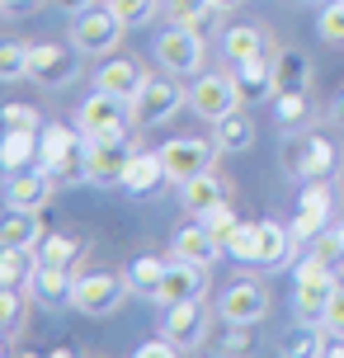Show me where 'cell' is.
Segmentation results:
<instances>
[{"instance_id":"4fadbf2b","label":"cell","mask_w":344,"mask_h":358,"mask_svg":"<svg viewBox=\"0 0 344 358\" xmlns=\"http://www.w3.org/2000/svg\"><path fill=\"white\" fill-rule=\"evenodd\" d=\"M80 71V52L71 48H57V43H34V57H29V80L48 90L71 85V76Z\"/></svg>"},{"instance_id":"d6a6232c","label":"cell","mask_w":344,"mask_h":358,"mask_svg":"<svg viewBox=\"0 0 344 358\" xmlns=\"http://www.w3.org/2000/svg\"><path fill=\"white\" fill-rule=\"evenodd\" d=\"M227 255L236 264H259V222H236L227 236Z\"/></svg>"},{"instance_id":"bcb514c9","label":"cell","mask_w":344,"mask_h":358,"mask_svg":"<svg viewBox=\"0 0 344 358\" xmlns=\"http://www.w3.org/2000/svg\"><path fill=\"white\" fill-rule=\"evenodd\" d=\"M245 330H250V325H231V335L222 340V349H227V354H245V349H250V344H245Z\"/></svg>"},{"instance_id":"44dd1931","label":"cell","mask_w":344,"mask_h":358,"mask_svg":"<svg viewBox=\"0 0 344 358\" xmlns=\"http://www.w3.org/2000/svg\"><path fill=\"white\" fill-rule=\"evenodd\" d=\"M38 151H43V127H10L5 142H0V165H5V175L29 170V161H38Z\"/></svg>"},{"instance_id":"8fae6325","label":"cell","mask_w":344,"mask_h":358,"mask_svg":"<svg viewBox=\"0 0 344 358\" xmlns=\"http://www.w3.org/2000/svg\"><path fill=\"white\" fill-rule=\"evenodd\" d=\"M208 292V264H194V259H180L170 255L165 259V278H161V306H180V302H199Z\"/></svg>"},{"instance_id":"cb8c5ba5","label":"cell","mask_w":344,"mask_h":358,"mask_svg":"<svg viewBox=\"0 0 344 358\" xmlns=\"http://www.w3.org/2000/svg\"><path fill=\"white\" fill-rule=\"evenodd\" d=\"M222 198H227V194H222V179L213 175V170H208V175H194L189 184H180V203H184V213H189V217H208Z\"/></svg>"},{"instance_id":"ffe728a7","label":"cell","mask_w":344,"mask_h":358,"mask_svg":"<svg viewBox=\"0 0 344 358\" xmlns=\"http://www.w3.org/2000/svg\"><path fill=\"white\" fill-rule=\"evenodd\" d=\"M326 217H330V189H326V184H311L307 194H302L297 217L288 222L292 236H297V245H302V241H316V236L326 231Z\"/></svg>"},{"instance_id":"1f68e13d","label":"cell","mask_w":344,"mask_h":358,"mask_svg":"<svg viewBox=\"0 0 344 358\" xmlns=\"http://www.w3.org/2000/svg\"><path fill=\"white\" fill-rule=\"evenodd\" d=\"M273 76H278V90H307V80H311V62H307L302 52L283 48V52L273 57Z\"/></svg>"},{"instance_id":"60d3db41","label":"cell","mask_w":344,"mask_h":358,"mask_svg":"<svg viewBox=\"0 0 344 358\" xmlns=\"http://www.w3.org/2000/svg\"><path fill=\"white\" fill-rule=\"evenodd\" d=\"M104 5L123 19L127 29H137V24H146V19L156 15V0H104Z\"/></svg>"},{"instance_id":"c3c4849f","label":"cell","mask_w":344,"mask_h":358,"mask_svg":"<svg viewBox=\"0 0 344 358\" xmlns=\"http://www.w3.org/2000/svg\"><path fill=\"white\" fill-rule=\"evenodd\" d=\"M52 10H66V15H80V10H90L94 0H48Z\"/></svg>"},{"instance_id":"d4e9b609","label":"cell","mask_w":344,"mask_h":358,"mask_svg":"<svg viewBox=\"0 0 344 358\" xmlns=\"http://www.w3.org/2000/svg\"><path fill=\"white\" fill-rule=\"evenodd\" d=\"M165 179V161H161V151H132V165H127V175H123V189L127 194H156V184Z\"/></svg>"},{"instance_id":"5b68a950","label":"cell","mask_w":344,"mask_h":358,"mask_svg":"<svg viewBox=\"0 0 344 358\" xmlns=\"http://www.w3.org/2000/svg\"><path fill=\"white\" fill-rule=\"evenodd\" d=\"M127 108L132 104H123L118 94H104V90H94L85 104L76 108V127L90 137V142H123L127 137Z\"/></svg>"},{"instance_id":"7c38bea8","label":"cell","mask_w":344,"mask_h":358,"mask_svg":"<svg viewBox=\"0 0 344 358\" xmlns=\"http://www.w3.org/2000/svg\"><path fill=\"white\" fill-rule=\"evenodd\" d=\"M217 316L227 325H255V321H264V316H269V292H264V283H255V278L231 283L217 297Z\"/></svg>"},{"instance_id":"277c9868","label":"cell","mask_w":344,"mask_h":358,"mask_svg":"<svg viewBox=\"0 0 344 358\" xmlns=\"http://www.w3.org/2000/svg\"><path fill=\"white\" fill-rule=\"evenodd\" d=\"M156 62H161L170 76H189L203 71V62H208V48H203V34L199 29H184V24H170L161 38H156Z\"/></svg>"},{"instance_id":"6da1fadb","label":"cell","mask_w":344,"mask_h":358,"mask_svg":"<svg viewBox=\"0 0 344 358\" xmlns=\"http://www.w3.org/2000/svg\"><path fill=\"white\" fill-rule=\"evenodd\" d=\"M90 137L80 127L66 123H48L43 127V151H38V165L57 179V184H80L90 179Z\"/></svg>"},{"instance_id":"7dc6e473","label":"cell","mask_w":344,"mask_h":358,"mask_svg":"<svg viewBox=\"0 0 344 358\" xmlns=\"http://www.w3.org/2000/svg\"><path fill=\"white\" fill-rule=\"evenodd\" d=\"M29 10H38V0H0V15H10V19L29 15Z\"/></svg>"},{"instance_id":"9c48e42d","label":"cell","mask_w":344,"mask_h":358,"mask_svg":"<svg viewBox=\"0 0 344 358\" xmlns=\"http://www.w3.org/2000/svg\"><path fill=\"white\" fill-rule=\"evenodd\" d=\"M245 104L241 99V85H236V76H199L194 85H189V108L199 113V118H208V123H217V118H227V113H236V108Z\"/></svg>"},{"instance_id":"ac0fdd59","label":"cell","mask_w":344,"mask_h":358,"mask_svg":"<svg viewBox=\"0 0 344 358\" xmlns=\"http://www.w3.org/2000/svg\"><path fill=\"white\" fill-rule=\"evenodd\" d=\"M222 250H227V245H222V236H213L203 222H189V227H180V231H175V241H170V255L194 259V264H208V268L222 259Z\"/></svg>"},{"instance_id":"f5cc1de1","label":"cell","mask_w":344,"mask_h":358,"mask_svg":"<svg viewBox=\"0 0 344 358\" xmlns=\"http://www.w3.org/2000/svg\"><path fill=\"white\" fill-rule=\"evenodd\" d=\"M340 231H344V227H340Z\"/></svg>"},{"instance_id":"b9f144b4","label":"cell","mask_w":344,"mask_h":358,"mask_svg":"<svg viewBox=\"0 0 344 358\" xmlns=\"http://www.w3.org/2000/svg\"><path fill=\"white\" fill-rule=\"evenodd\" d=\"M199 222H203V227H208L213 236H222V245H227V236H231V227H236V213L227 208V198H222L217 208H213L208 217H199Z\"/></svg>"},{"instance_id":"30bf717a","label":"cell","mask_w":344,"mask_h":358,"mask_svg":"<svg viewBox=\"0 0 344 358\" xmlns=\"http://www.w3.org/2000/svg\"><path fill=\"white\" fill-rule=\"evenodd\" d=\"M127 292L132 287L118 273H85V278H76V311H85V316H113Z\"/></svg>"},{"instance_id":"d6986e66","label":"cell","mask_w":344,"mask_h":358,"mask_svg":"<svg viewBox=\"0 0 344 358\" xmlns=\"http://www.w3.org/2000/svg\"><path fill=\"white\" fill-rule=\"evenodd\" d=\"M29 292H34L38 306H48V311H62V306H76V278L66 273V268L57 264H38L34 283H29Z\"/></svg>"},{"instance_id":"7402d4cb","label":"cell","mask_w":344,"mask_h":358,"mask_svg":"<svg viewBox=\"0 0 344 358\" xmlns=\"http://www.w3.org/2000/svg\"><path fill=\"white\" fill-rule=\"evenodd\" d=\"M236 85H241V99L255 104V99H273L278 94V76H273V62H264V52L250 57L236 66Z\"/></svg>"},{"instance_id":"e575fe53","label":"cell","mask_w":344,"mask_h":358,"mask_svg":"<svg viewBox=\"0 0 344 358\" xmlns=\"http://www.w3.org/2000/svg\"><path fill=\"white\" fill-rule=\"evenodd\" d=\"M29 57H34V48L29 43H0V80H24L29 76Z\"/></svg>"},{"instance_id":"7bdbcfd3","label":"cell","mask_w":344,"mask_h":358,"mask_svg":"<svg viewBox=\"0 0 344 358\" xmlns=\"http://www.w3.org/2000/svg\"><path fill=\"white\" fill-rule=\"evenodd\" d=\"M175 354H184V349L170 340V335H161V340H146L142 349H137V358H175Z\"/></svg>"},{"instance_id":"f546056e","label":"cell","mask_w":344,"mask_h":358,"mask_svg":"<svg viewBox=\"0 0 344 358\" xmlns=\"http://www.w3.org/2000/svg\"><path fill=\"white\" fill-rule=\"evenodd\" d=\"M217 15L222 10L213 0H165V19L170 24H184V29H199V34H208Z\"/></svg>"},{"instance_id":"3957f363","label":"cell","mask_w":344,"mask_h":358,"mask_svg":"<svg viewBox=\"0 0 344 358\" xmlns=\"http://www.w3.org/2000/svg\"><path fill=\"white\" fill-rule=\"evenodd\" d=\"M330 165H335V146L321 132H297V127H288V137H283V170L292 179H326Z\"/></svg>"},{"instance_id":"7a4b0ae2","label":"cell","mask_w":344,"mask_h":358,"mask_svg":"<svg viewBox=\"0 0 344 358\" xmlns=\"http://www.w3.org/2000/svg\"><path fill=\"white\" fill-rule=\"evenodd\" d=\"M335 268H326L321 259H311L307 264H297V292H292V311H297V321L307 325H326V311H330V297H335Z\"/></svg>"},{"instance_id":"4dcf8cb0","label":"cell","mask_w":344,"mask_h":358,"mask_svg":"<svg viewBox=\"0 0 344 358\" xmlns=\"http://www.w3.org/2000/svg\"><path fill=\"white\" fill-rule=\"evenodd\" d=\"M222 52H227L231 66H241V62H250V57L264 52V34H259L255 24H236V29L222 34Z\"/></svg>"},{"instance_id":"52a82bcc","label":"cell","mask_w":344,"mask_h":358,"mask_svg":"<svg viewBox=\"0 0 344 358\" xmlns=\"http://www.w3.org/2000/svg\"><path fill=\"white\" fill-rule=\"evenodd\" d=\"M123 34H127V24L118 15H113L109 5H104V10H80V15L71 19V48L76 52H113V48H118V43H123Z\"/></svg>"},{"instance_id":"484cf974","label":"cell","mask_w":344,"mask_h":358,"mask_svg":"<svg viewBox=\"0 0 344 358\" xmlns=\"http://www.w3.org/2000/svg\"><path fill=\"white\" fill-rule=\"evenodd\" d=\"M292 245H297L292 227L259 222V264H255V268H278V264H288V259H292Z\"/></svg>"},{"instance_id":"ab89813d","label":"cell","mask_w":344,"mask_h":358,"mask_svg":"<svg viewBox=\"0 0 344 358\" xmlns=\"http://www.w3.org/2000/svg\"><path fill=\"white\" fill-rule=\"evenodd\" d=\"M19 321H24V297H19V287H0V325H5V340L19 335Z\"/></svg>"},{"instance_id":"836d02e7","label":"cell","mask_w":344,"mask_h":358,"mask_svg":"<svg viewBox=\"0 0 344 358\" xmlns=\"http://www.w3.org/2000/svg\"><path fill=\"white\" fill-rule=\"evenodd\" d=\"M283 354L288 358H311V354H326V325H307L297 321L288 340H283Z\"/></svg>"},{"instance_id":"8992f818","label":"cell","mask_w":344,"mask_h":358,"mask_svg":"<svg viewBox=\"0 0 344 358\" xmlns=\"http://www.w3.org/2000/svg\"><path fill=\"white\" fill-rule=\"evenodd\" d=\"M175 80H180V76H170V71H165V76H146L142 94L132 99V118H137V123H151V127L170 123V118L189 104V90L175 85Z\"/></svg>"},{"instance_id":"f907efd6","label":"cell","mask_w":344,"mask_h":358,"mask_svg":"<svg viewBox=\"0 0 344 358\" xmlns=\"http://www.w3.org/2000/svg\"><path fill=\"white\" fill-rule=\"evenodd\" d=\"M213 5H217V10H241L245 0H213Z\"/></svg>"},{"instance_id":"603a6c76","label":"cell","mask_w":344,"mask_h":358,"mask_svg":"<svg viewBox=\"0 0 344 358\" xmlns=\"http://www.w3.org/2000/svg\"><path fill=\"white\" fill-rule=\"evenodd\" d=\"M38 245H0V287H24L38 273Z\"/></svg>"},{"instance_id":"5bb4252c","label":"cell","mask_w":344,"mask_h":358,"mask_svg":"<svg viewBox=\"0 0 344 358\" xmlns=\"http://www.w3.org/2000/svg\"><path fill=\"white\" fill-rule=\"evenodd\" d=\"M208 325H213V311L199 302H180V306H165V335L180 344V349H199L208 340Z\"/></svg>"},{"instance_id":"681fc988","label":"cell","mask_w":344,"mask_h":358,"mask_svg":"<svg viewBox=\"0 0 344 358\" xmlns=\"http://www.w3.org/2000/svg\"><path fill=\"white\" fill-rule=\"evenodd\" d=\"M330 118H335V123H344V94L335 99V108H330Z\"/></svg>"},{"instance_id":"d590c367","label":"cell","mask_w":344,"mask_h":358,"mask_svg":"<svg viewBox=\"0 0 344 358\" xmlns=\"http://www.w3.org/2000/svg\"><path fill=\"white\" fill-rule=\"evenodd\" d=\"M76 255H80V241H76V236H43V241H38V259H43V264L66 268Z\"/></svg>"},{"instance_id":"ee69618b","label":"cell","mask_w":344,"mask_h":358,"mask_svg":"<svg viewBox=\"0 0 344 358\" xmlns=\"http://www.w3.org/2000/svg\"><path fill=\"white\" fill-rule=\"evenodd\" d=\"M5 123H10V127H38L43 118H38L34 104H10V108H5Z\"/></svg>"},{"instance_id":"2e32d148","label":"cell","mask_w":344,"mask_h":358,"mask_svg":"<svg viewBox=\"0 0 344 358\" xmlns=\"http://www.w3.org/2000/svg\"><path fill=\"white\" fill-rule=\"evenodd\" d=\"M52 184L57 179L34 165V170H19V175H5V203L10 208H29V213H43L48 198H52Z\"/></svg>"},{"instance_id":"4316f807","label":"cell","mask_w":344,"mask_h":358,"mask_svg":"<svg viewBox=\"0 0 344 358\" xmlns=\"http://www.w3.org/2000/svg\"><path fill=\"white\" fill-rule=\"evenodd\" d=\"M213 142L222 146V151H250L255 146V118L250 113H227V118H217L213 123Z\"/></svg>"},{"instance_id":"f35d334b","label":"cell","mask_w":344,"mask_h":358,"mask_svg":"<svg viewBox=\"0 0 344 358\" xmlns=\"http://www.w3.org/2000/svg\"><path fill=\"white\" fill-rule=\"evenodd\" d=\"M316 34L326 38V43H340V48H344V0L321 5V15H316Z\"/></svg>"},{"instance_id":"83f0119b","label":"cell","mask_w":344,"mask_h":358,"mask_svg":"<svg viewBox=\"0 0 344 358\" xmlns=\"http://www.w3.org/2000/svg\"><path fill=\"white\" fill-rule=\"evenodd\" d=\"M43 213H29V208H10L5 222H0V245H38L43 241Z\"/></svg>"},{"instance_id":"ba28073f","label":"cell","mask_w":344,"mask_h":358,"mask_svg":"<svg viewBox=\"0 0 344 358\" xmlns=\"http://www.w3.org/2000/svg\"><path fill=\"white\" fill-rule=\"evenodd\" d=\"M217 142H203V137H175V142L161 146V161H165V179L180 189V184H189L194 175H208L213 170V161H217Z\"/></svg>"},{"instance_id":"8d00e7d4","label":"cell","mask_w":344,"mask_h":358,"mask_svg":"<svg viewBox=\"0 0 344 358\" xmlns=\"http://www.w3.org/2000/svg\"><path fill=\"white\" fill-rule=\"evenodd\" d=\"M273 108H278V123L283 127L307 123V90H278L273 94Z\"/></svg>"},{"instance_id":"9a60e30c","label":"cell","mask_w":344,"mask_h":358,"mask_svg":"<svg viewBox=\"0 0 344 358\" xmlns=\"http://www.w3.org/2000/svg\"><path fill=\"white\" fill-rule=\"evenodd\" d=\"M90 179L85 184H99V189H113V184H123V175H127V165H132V146H127V137L123 142H90Z\"/></svg>"},{"instance_id":"e0dca14e","label":"cell","mask_w":344,"mask_h":358,"mask_svg":"<svg viewBox=\"0 0 344 358\" xmlns=\"http://www.w3.org/2000/svg\"><path fill=\"white\" fill-rule=\"evenodd\" d=\"M142 85H146V71H142V62H132V57H113V62H104V66L94 71V90L118 94L123 104H132V99L142 94Z\"/></svg>"},{"instance_id":"f6af8a7d","label":"cell","mask_w":344,"mask_h":358,"mask_svg":"<svg viewBox=\"0 0 344 358\" xmlns=\"http://www.w3.org/2000/svg\"><path fill=\"white\" fill-rule=\"evenodd\" d=\"M326 330H330V335H344V283L335 287V297H330V311H326Z\"/></svg>"},{"instance_id":"816d5d0a","label":"cell","mask_w":344,"mask_h":358,"mask_svg":"<svg viewBox=\"0 0 344 358\" xmlns=\"http://www.w3.org/2000/svg\"><path fill=\"white\" fill-rule=\"evenodd\" d=\"M307 5H330V0H307Z\"/></svg>"},{"instance_id":"74e56055","label":"cell","mask_w":344,"mask_h":358,"mask_svg":"<svg viewBox=\"0 0 344 358\" xmlns=\"http://www.w3.org/2000/svg\"><path fill=\"white\" fill-rule=\"evenodd\" d=\"M311 259H321L326 268L340 273L344 268V231H321L316 241H311Z\"/></svg>"},{"instance_id":"f1b7e54d","label":"cell","mask_w":344,"mask_h":358,"mask_svg":"<svg viewBox=\"0 0 344 358\" xmlns=\"http://www.w3.org/2000/svg\"><path fill=\"white\" fill-rule=\"evenodd\" d=\"M161 278H165V259H156V255H137V259L127 264V287H132L137 297H146V302L161 297Z\"/></svg>"}]
</instances>
